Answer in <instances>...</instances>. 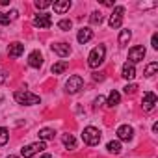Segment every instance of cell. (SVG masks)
<instances>
[{"label": "cell", "mask_w": 158, "mask_h": 158, "mask_svg": "<svg viewBox=\"0 0 158 158\" xmlns=\"http://www.w3.org/2000/svg\"><path fill=\"white\" fill-rule=\"evenodd\" d=\"M104 58H106V47H104V45H99V47H95V48L89 52V56H88V65H89L91 69H97L99 65L104 63Z\"/></svg>", "instance_id": "cell-1"}, {"label": "cell", "mask_w": 158, "mask_h": 158, "mask_svg": "<svg viewBox=\"0 0 158 158\" xmlns=\"http://www.w3.org/2000/svg\"><path fill=\"white\" fill-rule=\"evenodd\" d=\"M15 101L19 102V104H23V106H35V104H39L41 102V99H39V95H35V93H32V91H15Z\"/></svg>", "instance_id": "cell-2"}, {"label": "cell", "mask_w": 158, "mask_h": 158, "mask_svg": "<svg viewBox=\"0 0 158 158\" xmlns=\"http://www.w3.org/2000/svg\"><path fill=\"white\" fill-rule=\"evenodd\" d=\"M82 139L88 145H99V141H101V130L95 128V127H86L84 132H82Z\"/></svg>", "instance_id": "cell-3"}, {"label": "cell", "mask_w": 158, "mask_h": 158, "mask_svg": "<svg viewBox=\"0 0 158 158\" xmlns=\"http://www.w3.org/2000/svg\"><path fill=\"white\" fill-rule=\"evenodd\" d=\"M45 149H47L45 141H35V143H30V145L23 147V149H21V154H23L24 158H32V156H35L37 152H41V151H45Z\"/></svg>", "instance_id": "cell-4"}, {"label": "cell", "mask_w": 158, "mask_h": 158, "mask_svg": "<svg viewBox=\"0 0 158 158\" xmlns=\"http://www.w3.org/2000/svg\"><path fill=\"white\" fill-rule=\"evenodd\" d=\"M82 86H84L82 76L74 74V76H71L69 80H67V84H65V91H67V93H71V95H74V93H78V91L82 89Z\"/></svg>", "instance_id": "cell-5"}, {"label": "cell", "mask_w": 158, "mask_h": 158, "mask_svg": "<svg viewBox=\"0 0 158 158\" xmlns=\"http://www.w3.org/2000/svg\"><path fill=\"white\" fill-rule=\"evenodd\" d=\"M123 15H125V8H123V6H115L114 11H112V15H110V21H108L110 28H121V24H123Z\"/></svg>", "instance_id": "cell-6"}, {"label": "cell", "mask_w": 158, "mask_h": 158, "mask_svg": "<svg viewBox=\"0 0 158 158\" xmlns=\"http://www.w3.org/2000/svg\"><path fill=\"white\" fill-rule=\"evenodd\" d=\"M145 54H147V50H145V47L143 45H136V47H132L130 50H128V63H138V61H141L143 58H145Z\"/></svg>", "instance_id": "cell-7"}, {"label": "cell", "mask_w": 158, "mask_h": 158, "mask_svg": "<svg viewBox=\"0 0 158 158\" xmlns=\"http://www.w3.org/2000/svg\"><path fill=\"white\" fill-rule=\"evenodd\" d=\"M34 26H37V28H50V26H52L50 15H47V13H37V15L34 17Z\"/></svg>", "instance_id": "cell-8"}, {"label": "cell", "mask_w": 158, "mask_h": 158, "mask_svg": "<svg viewBox=\"0 0 158 158\" xmlns=\"http://www.w3.org/2000/svg\"><path fill=\"white\" fill-rule=\"evenodd\" d=\"M50 48H52V52L58 54L60 58H67V56L71 54V45H69V43H54V45H50Z\"/></svg>", "instance_id": "cell-9"}, {"label": "cell", "mask_w": 158, "mask_h": 158, "mask_svg": "<svg viewBox=\"0 0 158 158\" xmlns=\"http://www.w3.org/2000/svg\"><path fill=\"white\" fill-rule=\"evenodd\" d=\"M156 102H158V99H156V95L152 93V91H147V93H143V99H141V106H143V110H152L154 106H156Z\"/></svg>", "instance_id": "cell-10"}, {"label": "cell", "mask_w": 158, "mask_h": 158, "mask_svg": "<svg viewBox=\"0 0 158 158\" xmlns=\"http://www.w3.org/2000/svg\"><path fill=\"white\" fill-rule=\"evenodd\" d=\"M117 138H119L121 141H130V139L134 138V128L128 127V125H121V127L117 128Z\"/></svg>", "instance_id": "cell-11"}, {"label": "cell", "mask_w": 158, "mask_h": 158, "mask_svg": "<svg viewBox=\"0 0 158 158\" xmlns=\"http://www.w3.org/2000/svg\"><path fill=\"white\" fill-rule=\"evenodd\" d=\"M28 65L34 67V69H39V67L43 65V56H41L39 50H32V52H30V56H28Z\"/></svg>", "instance_id": "cell-12"}, {"label": "cell", "mask_w": 158, "mask_h": 158, "mask_svg": "<svg viewBox=\"0 0 158 158\" xmlns=\"http://www.w3.org/2000/svg\"><path fill=\"white\" fill-rule=\"evenodd\" d=\"M91 37H93V30L91 28H80L78 30V35H76V39H78L80 45H86Z\"/></svg>", "instance_id": "cell-13"}, {"label": "cell", "mask_w": 158, "mask_h": 158, "mask_svg": "<svg viewBox=\"0 0 158 158\" xmlns=\"http://www.w3.org/2000/svg\"><path fill=\"white\" fill-rule=\"evenodd\" d=\"M23 52H24V45H23V43H19V41L11 43V45L8 47V54H10V56H13V58H19Z\"/></svg>", "instance_id": "cell-14"}, {"label": "cell", "mask_w": 158, "mask_h": 158, "mask_svg": "<svg viewBox=\"0 0 158 158\" xmlns=\"http://www.w3.org/2000/svg\"><path fill=\"white\" fill-rule=\"evenodd\" d=\"M121 76H123V78H127V80H132V78L136 76V67H134L132 63H128V61H127V63L123 65V69H121Z\"/></svg>", "instance_id": "cell-15"}, {"label": "cell", "mask_w": 158, "mask_h": 158, "mask_svg": "<svg viewBox=\"0 0 158 158\" xmlns=\"http://www.w3.org/2000/svg\"><path fill=\"white\" fill-rule=\"evenodd\" d=\"M69 8H71V2L69 0H60V2H54L52 4V10H54V13H65V11H69Z\"/></svg>", "instance_id": "cell-16"}, {"label": "cell", "mask_w": 158, "mask_h": 158, "mask_svg": "<svg viewBox=\"0 0 158 158\" xmlns=\"http://www.w3.org/2000/svg\"><path fill=\"white\" fill-rule=\"evenodd\" d=\"M61 141H63V145H65L69 151L76 149V139H74L73 134H63V136H61Z\"/></svg>", "instance_id": "cell-17"}, {"label": "cell", "mask_w": 158, "mask_h": 158, "mask_svg": "<svg viewBox=\"0 0 158 158\" xmlns=\"http://www.w3.org/2000/svg\"><path fill=\"white\" fill-rule=\"evenodd\" d=\"M56 132L52 128H41L39 130V141H48V139H54Z\"/></svg>", "instance_id": "cell-18"}, {"label": "cell", "mask_w": 158, "mask_h": 158, "mask_svg": "<svg viewBox=\"0 0 158 158\" xmlns=\"http://www.w3.org/2000/svg\"><path fill=\"white\" fill-rule=\"evenodd\" d=\"M67 67H69V61H65V60L56 61V63L52 65V73H54V74H61L63 71H67Z\"/></svg>", "instance_id": "cell-19"}, {"label": "cell", "mask_w": 158, "mask_h": 158, "mask_svg": "<svg viewBox=\"0 0 158 158\" xmlns=\"http://www.w3.org/2000/svg\"><path fill=\"white\" fill-rule=\"evenodd\" d=\"M130 39H132V32L130 30H121V34H119V45L121 47H127Z\"/></svg>", "instance_id": "cell-20"}, {"label": "cell", "mask_w": 158, "mask_h": 158, "mask_svg": "<svg viewBox=\"0 0 158 158\" xmlns=\"http://www.w3.org/2000/svg\"><path fill=\"white\" fill-rule=\"evenodd\" d=\"M119 101H121V95H119V91H115V89H114V91L108 95V102H106V104H108L110 108H114V106H117V104H119Z\"/></svg>", "instance_id": "cell-21"}, {"label": "cell", "mask_w": 158, "mask_h": 158, "mask_svg": "<svg viewBox=\"0 0 158 158\" xmlns=\"http://www.w3.org/2000/svg\"><path fill=\"white\" fill-rule=\"evenodd\" d=\"M106 149H108V152H110V154H119V152H121V141H119V139L110 141V143L106 145Z\"/></svg>", "instance_id": "cell-22"}, {"label": "cell", "mask_w": 158, "mask_h": 158, "mask_svg": "<svg viewBox=\"0 0 158 158\" xmlns=\"http://www.w3.org/2000/svg\"><path fill=\"white\" fill-rule=\"evenodd\" d=\"M156 71H158V63H156V61H152V63H149V65L145 67V73H143V74H145L147 78H151V76H154V73H156Z\"/></svg>", "instance_id": "cell-23"}, {"label": "cell", "mask_w": 158, "mask_h": 158, "mask_svg": "<svg viewBox=\"0 0 158 158\" xmlns=\"http://www.w3.org/2000/svg\"><path fill=\"white\" fill-rule=\"evenodd\" d=\"M8 139H10V132H8V128L0 127V145H6Z\"/></svg>", "instance_id": "cell-24"}, {"label": "cell", "mask_w": 158, "mask_h": 158, "mask_svg": "<svg viewBox=\"0 0 158 158\" xmlns=\"http://www.w3.org/2000/svg\"><path fill=\"white\" fill-rule=\"evenodd\" d=\"M102 19H104V17H102V13H101V11H93V13H91V17H89L91 24H101V23H102Z\"/></svg>", "instance_id": "cell-25"}, {"label": "cell", "mask_w": 158, "mask_h": 158, "mask_svg": "<svg viewBox=\"0 0 158 158\" xmlns=\"http://www.w3.org/2000/svg\"><path fill=\"white\" fill-rule=\"evenodd\" d=\"M71 26H73V23H71L69 19H61V21L58 23V28H60V30H63V32H69V30H71Z\"/></svg>", "instance_id": "cell-26"}, {"label": "cell", "mask_w": 158, "mask_h": 158, "mask_svg": "<svg viewBox=\"0 0 158 158\" xmlns=\"http://www.w3.org/2000/svg\"><path fill=\"white\" fill-rule=\"evenodd\" d=\"M50 6H52V2H48V0H35V8L37 10H47Z\"/></svg>", "instance_id": "cell-27"}, {"label": "cell", "mask_w": 158, "mask_h": 158, "mask_svg": "<svg viewBox=\"0 0 158 158\" xmlns=\"http://www.w3.org/2000/svg\"><path fill=\"white\" fill-rule=\"evenodd\" d=\"M13 19L10 17V13H2V11H0V24H10Z\"/></svg>", "instance_id": "cell-28"}, {"label": "cell", "mask_w": 158, "mask_h": 158, "mask_svg": "<svg viewBox=\"0 0 158 158\" xmlns=\"http://www.w3.org/2000/svg\"><path fill=\"white\" fill-rule=\"evenodd\" d=\"M123 89H125V93H127V95H134V93H136V89H138V86H136V84H128V86H125Z\"/></svg>", "instance_id": "cell-29"}, {"label": "cell", "mask_w": 158, "mask_h": 158, "mask_svg": "<svg viewBox=\"0 0 158 158\" xmlns=\"http://www.w3.org/2000/svg\"><path fill=\"white\" fill-rule=\"evenodd\" d=\"M104 78H106L104 73H95V74H93V80H97V82H102Z\"/></svg>", "instance_id": "cell-30"}, {"label": "cell", "mask_w": 158, "mask_h": 158, "mask_svg": "<svg viewBox=\"0 0 158 158\" xmlns=\"http://www.w3.org/2000/svg\"><path fill=\"white\" fill-rule=\"evenodd\" d=\"M151 45H152V48H158V34H152V37H151Z\"/></svg>", "instance_id": "cell-31"}, {"label": "cell", "mask_w": 158, "mask_h": 158, "mask_svg": "<svg viewBox=\"0 0 158 158\" xmlns=\"http://www.w3.org/2000/svg\"><path fill=\"white\" fill-rule=\"evenodd\" d=\"M102 104H104V97H97V99L93 101V106H95V108H99V106H102Z\"/></svg>", "instance_id": "cell-32"}, {"label": "cell", "mask_w": 158, "mask_h": 158, "mask_svg": "<svg viewBox=\"0 0 158 158\" xmlns=\"http://www.w3.org/2000/svg\"><path fill=\"white\" fill-rule=\"evenodd\" d=\"M17 15H19L17 10H11V11H10V17H11V19H17Z\"/></svg>", "instance_id": "cell-33"}, {"label": "cell", "mask_w": 158, "mask_h": 158, "mask_svg": "<svg viewBox=\"0 0 158 158\" xmlns=\"http://www.w3.org/2000/svg\"><path fill=\"white\" fill-rule=\"evenodd\" d=\"M2 82H6V73L0 71V84H2Z\"/></svg>", "instance_id": "cell-34"}, {"label": "cell", "mask_w": 158, "mask_h": 158, "mask_svg": "<svg viewBox=\"0 0 158 158\" xmlns=\"http://www.w3.org/2000/svg\"><path fill=\"white\" fill-rule=\"evenodd\" d=\"M102 4H104V6H114V2H112V0H104Z\"/></svg>", "instance_id": "cell-35"}, {"label": "cell", "mask_w": 158, "mask_h": 158, "mask_svg": "<svg viewBox=\"0 0 158 158\" xmlns=\"http://www.w3.org/2000/svg\"><path fill=\"white\" fill-rule=\"evenodd\" d=\"M10 4V0H0V6H8Z\"/></svg>", "instance_id": "cell-36"}, {"label": "cell", "mask_w": 158, "mask_h": 158, "mask_svg": "<svg viewBox=\"0 0 158 158\" xmlns=\"http://www.w3.org/2000/svg\"><path fill=\"white\" fill-rule=\"evenodd\" d=\"M152 132H154V134L158 132V123H154V125H152Z\"/></svg>", "instance_id": "cell-37"}, {"label": "cell", "mask_w": 158, "mask_h": 158, "mask_svg": "<svg viewBox=\"0 0 158 158\" xmlns=\"http://www.w3.org/2000/svg\"><path fill=\"white\" fill-rule=\"evenodd\" d=\"M41 158H52V156H50V154H48V152H45V154H43V156H41Z\"/></svg>", "instance_id": "cell-38"}, {"label": "cell", "mask_w": 158, "mask_h": 158, "mask_svg": "<svg viewBox=\"0 0 158 158\" xmlns=\"http://www.w3.org/2000/svg\"><path fill=\"white\" fill-rule=\"evenodd\" d=\"M8 158H19V156H13V154H11V156H8Z\"/></svg>", "instance_id": "cell-39"}]
</instances>
